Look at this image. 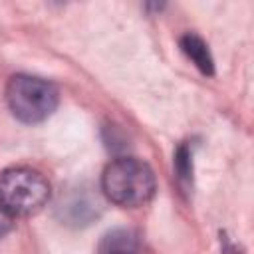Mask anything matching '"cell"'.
I'll return each mask as SVG.
<instances>
[{
    "label": "cell",
    "instance_id": "obj_2",
    "mask_svg": "<svg viewBox=\"0 0 254 254\" xmlns=\"http://www.w3.org/2000/svg\"><path fill=\"white\" fill-rule=\"evenodd\" d=\"M50 200L48 179L30 167H12L0 173V206L14 216H32Z\"/></svg>",
    "mask_w": 254,
    "mask_h": 254
},
{
    "label": "cell",
    "instance_id": "obj_4",
    "mask_svg": "<svg viewBox=\"0 0 254 254\" xmlns=\"http://www.w3.org/2000/svg\"><path fill=\"white\" fill-rule=\"evenodd\" d=\"M97 254H143V246L137 232L129 228H113L101 238Z\"/></svg>",
    "mask_w": 254,
    "mask_h": 254
},
{
    "label": "cell",
    "instance_id": "obj_5",
    "mask_svg": "<svg viewBox=\"0 0 254 254\" xmlns=\"http://www.w3.org/2000/svg\"><path fill=\"white\" fill-rule=\"evenodd\" d=\"M181 50L185 52V56L206 75H212L214 71V62L212 56L208 52V46L194 34H185L181 38Z\"/></svg>",
    "mask_w": 254,
    "mask_h": 254
},
{
    "label": "cell",
    "instance_id": "obj_1",
    "mask_svg": "<svg viewBox=\"0 0 254 254\" xmlns=\"http://www.w3.org/2000/svg\"><path fill=\"white\" fill-rule=\"evenodd\" d=\"M157 189L153 169L135 157H119L111 161L101 175V190L117 206L137 208L147 204Z\"/></svg>",
    "mask_w": 254,
    "mask_h": 254
},
{
    "label": "cell",
    "instance_id": "obj_3",
    "mask_svg": "<svg viewBox=\"0 0 254 254\" xmlns=\"http://www.w3.org/2000/svg\"><path fill=\"white\" fill-rule=\"evenodd\" d=\"M60 93L54 83L34 75H14L6 85V103L22 123H42L58 107Z\"/></svg>",
    "mask_w": 254,
    "mask_h": 254
},
{
    "label": "cell",
    "instance_id": "obj_6",
    "mask_svg": "<svg viewBox=\"0 0 254 254\" xmlns=\"http://www.w3.org/2000/svg\"><path fill=\"white\" fill-rule=\"evenodd\" d=\"M175 165H177V173L183 181H190V173H192V167H190V151L187 145H181L177 155H175Z\"/></svg>",
    "mask_w": 254,
    "mask_h": 254
},
{
    "label": "cell",
    "instance_id": "obj_7",
    "mask_svg": "<svg viewBox=\"0 0 254 254\" xmlns=\"http://www.w3.org/2000/svg\"><path fill=\"white\" fill-rule=\"evenodd\" d=\"M12 222H14V218L0 206V236L8 234V232L12 230Z\"/></svg>",
    "mask_w": 254,
    "mask_h": 254
}]
</instances>
